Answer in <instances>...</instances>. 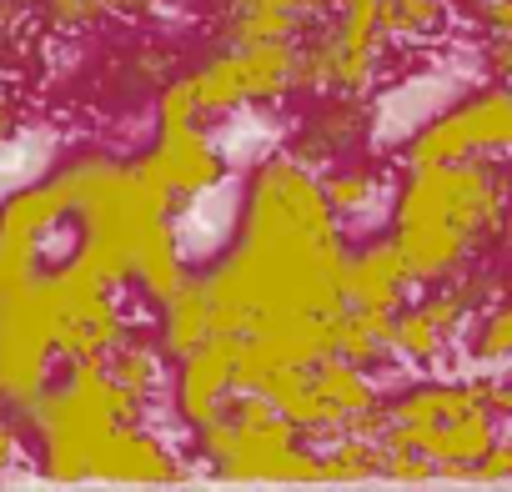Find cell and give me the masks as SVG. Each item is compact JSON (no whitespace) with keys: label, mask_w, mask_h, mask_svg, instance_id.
<instances>
[{"label":"cell","mask_w":512,"mask_h":492,"mask_svg":"<svg viewBox=\"0 0 512 492\" xmlns=\"http://www.w3.org/2000/svg\"><path fill=\"white\" fill-rule=\"evenodd\" d=\"M347 241L322 196V171L287 146L246 176L236 246L201 272L216 332H262L287 317H337Z\"/></svg>","instance_id":"cell-1"},{"label":"cell","mask_w":512,"mask_h":492,"mask_svg":"<svg viewBox=\"0 0 512 492\" xmlns=\"http://www.w3.org/2000/svg\"><path fill=\"white\" fill-rule=\"evenodd\" d=\"M507 206L512 176L497 166V156L412 166L392 206V241L412 282L432 287L462 277L482 246L502 236Z\"/></svg>","instance_id":"cell-2"},{"label":"cell","mask_w":512,"mask_h":492,"mask_svg":"<svg viewBox=\"0 0 512 492\" xmlns=\"http://www.w3.org/2000/svg\"><path fill=\"white\" fill-rule=\"evenodd\" d=\"M196 447L211 462L216 477H267V482H322V452L297 437L287 417L272 422H236V417H211L196 427Z\"/></svg>","instance_id":"cell-3"},{"label":"cell","mask_w":512,"mask_h":492,"mask_svg":"<svg viewBox=\"0 0 512 492\" xmlns=\"http://www.w3.org/2000/svg\"><path fill=\"white\" fill-rule=\"evenodd\" d=\"M512 151V86H487L462 106L417 126L402 146V166H437L467 156H507Z\"/></svg>","instance_id":"cell-4"},{"label":"cell","mask_w":512,"mask_h":492,"mask_svg":"<svg viewBox=\"0 0 512 492\" xmlns=\"http://www.w3.org/2000/svg\"><path fill=\"white\" fill-rule=\"evenodd\" d=\"M482 292H487V282H472L462 272L452 282H432L427 297L402 302L397 317H392L397 362H407V367H437V362H447V352L472 327V312H477Z\"/></svg>","instance_id":"cell-5"},{"label":"cell","mask_w":512,"mask_h":492,"mask_svg":"<svg viewBox=\"0 0 512 492\" xmlns=\"http://www.w3.org/2000/svg\"><path fill=\"white\" fill-rule=\"evenodd\" d=\"M236 352H241V337L236 332H211L196 352L181 357V372H176V417L191 432L206 427L211 417H221V407L231 397Z\"/></svg>","instance_id":"cell-6"},{"label":"cell","mask_w":512,"mask_h":492,"mask_svg":"<svg viewBox=\"0 0 512 492\" xmlns=\"http://www.w3.org/2000/svg\"><path fill=\"white\" fill-rule=\"evenodd\" d=\"M151 171L171 186L176 201H196L206 191H216L226 181V156L216 151V141L196 126H176V131H161V141L151 146Z\"/></svg>","instance_id":"cell-7"},{"label":"cell","mask_w":512,"mask_h":492,"mask_svg":"<svg viewBox=\"0 0 512 492\" xmlns=\"http://www.w3.org/2000/svg\"><path fill=\"white\" fill-rule=\"evenodd\" d=\"M367 136V96H342V91H327L317 96L312 116L302 121V131L292 136V156L307 161L312 171L322 166H337L352 146H362Z\"/></svg>","instance_id":"cell-8"},{"label":"cell","mask_w":512,"mask_h":492,"mask_svg":"<svg viewBox=\"0 0 512 492\" xmlns=\"http://www.w3.org/2000/svg\"><path fill=\"white\" fill-rule=\"evenodd\" d=\"M412 272L397 252V241H367L362 252H347L342 262V302L347 307H382V312H397L407 297H412Z\"/></svg>","instance_id":"cell-9"},{"label":"cell","mask_w":512,"mask_h":492,"mask_svg":"<svg viewBox=\"0 0 512 492\" xmlns=\"http://www.w3.org/2000/svg\"><path fill=\"white\" fill-rule=\"evenodd\" d=\"M91 477H111V482H171V477H181V462H176V452L146 422H121V427L106 432Z\"/></svg>","instance_id":"cell-10"},{"label":"cell","mask_w":512,"mask_h":492,"mask_svg":"<svg viewBox=\"0 0 512 492\" xmlns=\"http://www.w3.org/2000/svg\"><path fill=\"white\" fill-rule=\"evenodd\" d=\"M312 26L292 0H216V36L221 46L256 41H302Z\"/></svg>","instance_id":"cell-11"},{"label":"cell","mask_w":512,"mask_h":492,"mask_svg":"<svg viewBox=\"0 0 512 492\" xmlns=\"http://www.w3.org/2000/svg\"><path fill=\"white\" fill-rule=\"evenodd\" d=\"M106 377L151 417V402H156L161 387H166V352H161L151 337L126 332V337L111 347V357H106Z\"/></svg>","instance_id":"cell-12"},{"label":"cell","mask_w":512,"mask_h":492,"mask_svg":"<svg viewBox=\"0 0 512 492\" xmlns=\"http://www.w3.org/2000/svg\"><path fill=\"white\" fill-rule=\"evenodd\" d=\"M216 327H211V302H206V292H201V277H186L166 302H161V327H156V347L166 352V357H186V352H196L206 337H211Z\"/></svg>","instance_id":"cell-13"},{"label":"cell","mask_w":512,"mask_h":492,"mask_svg":"<svg viewBox=\"0 0 512 492\" xmlns=\"http://www.w3.org/2000/svg\"><path fill=\"white\" fill-rule=\"evenodd\" d=\"M392 317L382 307H342L337 312V352L362 362L367 372L392 367L397 362V342H392Z\"/></svg>","instance_id":"cell-14"},{"label":"cell","mask_w":512,"mask_h":492,"mask_svg":"<svg viewBox=\"0 0 512 492\" xmlns=\"http://www.w3.org/2000/svg\"><path fill=\"white\" fill-rule=\"evenodd\" d=\"M241 56V76H246V106L251 101H282L292 96V71H297V41H256V46H231Z\"/></svg>","instance_id":"cell-15"},{"label":"cell","mask_w":512,"mask_h":492,"mask_svg":"<svg viewBox=\"0 0 512 492\" xmlns=\"http://www.w3.org/2000/svg\"><path fill=\"white\" fill-rule=\"evenodd\" d=\"M191 91H196V106L206 116H221V111H236L246 106V76H241V56L231 46H221V56H211L201 71L186 76Z\"/></svg>","instance_id":"cell-16"},{"label":"cell","mask_w":512,"mask_h":492,"mask_svg":"<svg viewBox=\"0 0 512 492\" xmlns=\"http://www.w3.org/2000/svg\"><path fill=\"white\" fill-rule=\"evenodd\" d=\"M457 16V0H387V31L397 46L437 41Z\"/></svg>","instance_id":"cell-17"},{"label":"cell","mask_w":512,"mask_h":492,"mask_svg":"<svg viewBox=\"0 0 512 492\" xmlns=\"http://www.w3.org/2000/svg\"><path fill=\"white\" fill-rule=\"evenodd\" d=\"M382 437L367 432H342L327 442L322 452V482H362V477H382Z\"/></svg>","instance_id":"cell-18"},{"label":"cell","mask_w":512,"mask_h":492,"mask_svg":"<svg viewBox=\"0 0 512 492\" xmlns=\"http://www.w3.org/2000/svg\"><path fill=\"white\" fill-rule=\"evenodd\" d=\"M377 191H382V176L377 171H362V166H332L322 176V196L332 206V216L347 226V221H362L372 206H377Z\"/></svg>","instance_id":"cell-19"},{"label":"cell","mask_w":512,"mask_h":492,"mask_svg":"<svg viewBox=\"0 0 512 492\" xmlns=\"http://www.w3.org/2000/svg\"><path fill=\"white\" fill-rule=\"evenodd\" d=\"M467 357L477 367H507L512 362V292H502L467 332Z\"/></svg>","instance_id":"cell-20"},{"label":"cell","mask_w":512,"mask_h":492,"mask_svg":"<svg viewBox=\"0 0 512 492\" xmlns=\"http://www.w3.org/2000/svg\"><path fill=\"white\" fill-rule=\"evenodd\" d=\"M31 16L51 36H76V31H96L111 11L101 0H31Z\"/></svg>","instance_id":"cell-21"},{"label":"cell","mask_w":512,"mask_h":492,"mask_svg":"<svg viewBox=\"0 0 512 492\" xmlns=\"http://www.w3.org/2000/svg\"><path fill=\"white\" fill-rule=\"evenodd\" d=\"M156 121H161V131H176V126H196V121H206V111L196 106L191 81H166V86L156 91Z\"/></svg>","instance_id":"cell-22"},{"label":"cell","mask_w":512,"mask_h":492,"mask_svg":"<svg viewBox=\"0 0 512 492\" xmlns=\"http://www.w3.org/2000/svg\"><path fill=\"white\" fill-rule=\"evenodd\" d=\"M482 71L492 86H512V31L482 36Z\"/></svg>","instance_id":"cell-23"},{"label":"cell","mask_w":512,"mask_h":492,"mask_svg":"<svg viewBox=\"0 0 512 492\" xmlns=\"http://www.w3.org/2000/svg\"><path fill=\"white\" fill-rule=\"evenodd\" d=\"M477 477H512V427H507V432L492 442V452L482 457Z\"/></svg>","instance_id":"cell-24"},{"label":"cell","mask_w":512,"mask_h":492,"mask_svg":"<svg viewBox=\"0 0 512 492\" xmlns=\"http://www.w3.org/2000/svg\"><path fill=\"white\" fill-rule=\"evenodd\" d=\"M487 387H492V412L512 422V362H507V372L487 377Z\"/></svg>","instance_id":"cell-25"},{"label":"cell","mask_w":512,"mask_h":492,"mask_svg":"<svg viewBox=\"0 0 512 492\" xmlns=\"http://www.w3.org/2000/svg\"><path fill=\"white\" fill-rule=\"evenodd\" d=\"M16 457H21V432H16V417L0 412V472H6Z\"/></svg>","instance_id":"cell-26"},{"label":"cell","mask_w":512,"mask_h":492,"mask_svg":"<svg viewBox=\"0 0 512 492\" xmlns=\"http://www.w3.org/2000/svg\"><path fill=\"white\" fill-rule=\"evenodd\" d=\"M101 6H106L111 16H146V11L161 6V0H101Z\"/></svg>","instance_id":"cell-27"},{"label":"cell","mask_w":512,"mask_h":492,"mask_svg":"<svg viewBox=\"0 0 512 492\" xmlns=\"http://www.w3.org/2000/svg\"><path fill=\"white\" fill-rule=\"evenodd\" d=\"M0 96H6V76H0Z\"/></svg>","instance_id":"cell-28"}]
</instances>
